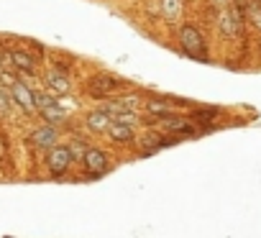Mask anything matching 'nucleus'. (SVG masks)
<instances>
[{
    "mask_svg": "<svg viewBox=\"0 0 261 238\" xmlns=\"http://www.w3.org/2000/svg\"><path fill=\"white\" fill-rule=\"evenodd\" d=\"M54 105H59L54 95H49V92H41V90H36V92H34V108H39V110H46V108H54Z\"/></svg>",
    "mask_w": 261,
    "mask_h": 238,
    "instance_id": "nucleus-15",
    "label": "nucleus"
},
{
    "mask_svg": "<svg viewBox=\"0 0 261 238\" xmlns=\"http://www.w3.org/2000/svg\"><path fill=\"white\" fill-rule=\"evenodd\" d=\"M13 108V97L3 90V87H0V113H8Z\"/></svg>",
    "mask_w": 261,
    "mask_h": 238,
    "instance_id": "nucleus-18",
    "label": "nucleus"
},
{
    "mask_svg": "<svg viewBox=\"0 0 261 238\" xmlns=\"http://www.w3.org/2000/svg\"><path fill=\"white\" fill-rule=\"evenodd\" d=\"M41 113V118L46 121V126H62L64 121H67V113L59 108V105H54V108H46V110H39Z\"/></svg>",
    "mask_w": 261,
    "mask_h": 238,
    "instance_id": "nucleus-13",
    "label": "nucleus"
},
{
    "mask_svg": "<svg viewBox=\"0 0 261 238\" xmlns=\"http://www.w3.org/2000/svg\"><path fill=\"white\" fill-rule=\"evenodd\" d=\"M11 97H13V105H21L23 110H34V92L23 82H16L11 87Z\"/></svg>",
    "mask_w": 261,
    "mask_h": 238,
    "instance_id": "nucleus-9",
    "label": "nucleus"
},
{
    "mask_svg": "<svg viewBox=\"0 0 261 238\" xmlns=\"http://www.w3.org/2000/svg\"><path fill=\"white\" fill-rule=\"evenodd\" d=\"M0 82H3L6 87H13V85H16L18 80H16V77H11V72H6V69H0Z\"/></svg>",
    "mask_w": 261,
    "mask_h": 238,
    "instance_id": "nucleus-21",
    "label": "nucleus"
},
{
    "mask_svg": "<svg viewBox=\"0 0 261 238\" xmlns=\"http://www.w3.org/2000/svg\"><path fill=\"white\" fill-rule=\"evenodd\" d=\"M82 162H85V169L92 177H97V174H102L108 169V154L102 149H87L85 156H82Z\"/></svg>",
    "mask_w": 261,
    "mask_h": 238,
    "instance_id": "nucleus-5",
    "label": "nucleus"
},
{
    "mask_svg": "<svg viewBox=\"0 0 261 238\" xmlns=\"http://www.w3.org/2000/svg\"><path fill=\"white\" fill-rule=\"evenodd\" d=\"M156 128L159 131H167V134H185V136H195L197 128L182 115H164V118H156Z\"/></svg>",
    "mask_w": 261,
    "mask_h": 238,
    "instance_id": "nucleus-3",
    "label": "nucleus"
},
{
    "mask_svg": "<svg viewBox=\"0 0 261 238\" xmlns=\"http://www.w3.org/2000/svg\"><path fill=\"white\" fill-rule=\"evenodd\" d=\"M118 90H120V82L115 77H110V74H95L87 82V95L95 97V100H105V97H110Z\"/></svg>",
    "mask_w": 261,
    "mask_h": 238,
    "instance_id": "nucleus-2",
    "label": "nucleus"
},
{
    "mask_svg": "<svg viewBox=\"0 0 261 238\" xmlns=\"http://www.w3.org/2000/svg\"><path fill=\"white\" fill-rule=\"evenodd\" d=\"M213 6H215L218 11H223V8L228 6V0H213Z\"/></svg>",
    "mask_w": 261,
    "mask_h": 238,
    "instance_id": "nucleus-22",
    "label": "nucleus"
},
{
    "mask_svg": "<svg viewBox=\"0 0 261 238\" xmlns=\"http://www.w3.org/2000/svg\"><path fill=\"white\" fill-rule=\"evenodd\" d=\"M69 149V154H72V159H82L85 156V151H87V146L85 144H80V141H74L72 146H67Z\"/></svg>",
    "mask_w": 261,
    "mask_h": 238,
    "instance_id": "nucleus-19",
    "label": "nucleus"
},
{
    "mask_svg": "<svg viewBox=\"0 0 261 238\" xmlns=\"http://www.w3.org/2000/svg\"><path fill=\"white\" fill-rule=\"evenodd\" d=\"M233 3H236V6L241 8V6H246V3H248V0H233Z\"/></svg>",
    "mask_w": 261,
    "mask_h": 238,
    "instance_id": "nucleus-23",
    "label": "nucleus"
},
{
    "mask_svg": "<svg viewBox=\"0 0 261 238\" xmlns=\"http://www.w3.org/2000/svg\"><path fill=\"white\" fill-rule=\"evenodd\" d=\"M162 13L167 21H174L182 13V0H162Z\"/></svg>",
    "mask_w": 261,
    "mask_h": 238,
    "instance_id": "nucleus-14",
    "label": "nucleus"
},
{
    "mask_svg": "<svg viewBox=\"0 0 261 238\" xmlns=\"http://www.w3.org/2000/svg\"><path fill=\"white\" fill-rule=\"evenodd\" d=\"M192 118L195 121H210V118H215V110H197L192 113Z\"/></svg>",
    "mask_w": 261,
    "mask_h": 238,
    "instance_id": "nucleus-20",
    "label": "nucleus"
},
{
    "mask_svg": "<svg viewBox=\"0 0 261 238\" xmlns=\"http://www.w3.org/2000/svg\"><path fill=\"white\" fill-rule=\"evenodd\" d=\"M46 85H49V90H54L57 95H67L69 90H72V85H69V80L62 74V72H57V69H51V72H46Z\"/></svg>",
    "mask_w": 261,
    "mask_h": 238,
    "instance_id": "nucleus-11",
    "label": "nucleus"
},
{
    "mask_svg": "<svg viewBox=\"0 0 261 238\" xmlns=\"http://www.w3.org/2000/svg\"><path fill=\"white\" fill-rule=\"evenodd\" d=\"M246 13H248V21L253 23V29L261 31V3H258V0H248V3H246Z\"/></svg>",
    "mask_w": 261,
    "mask_h": 238,
    "instance_id": "nucleus-16",
    "label": "nucleus"
},
{
    "mask_svg": "<svg viewBox=\"0 0 261 238\" xmlns=\"http://www.w3.org/2000/svg\"><path fill=\"white\" fill-rule=\"evenodd\" d=\"M149 113H154V115H159V118H164V115H169V102L167 100H149Z\"/></svg>",
    "mask_w": 261,
    "mask_h": 238,
    "instance_id": "nucleus-17",
    "label": "nucleus"
},
{
    "mask_svg": "<svg viewBox=\"0 0 261 238\" xmlns=\"http://www.w3.org/2000/svg\"><path fill=\"white\" fill-rule=\"evenodd\" d=\"M179 41H182V49L190 54V57H197V59H202L205 57V39H202V34H200V29L197 26H182L179 29Z\"/></svg>",
    "mask_w": 261,
    "mask_h": 238,
    "instance_id": "nucleus-1",
    "label": "nucleus"
},
{
    "mask_svg": "<svg viewBox=\"0 0 261 238\" xmlns=\"http://www.w3.org/2000/svg\"><path fill=\"white\" fill-rule=\"evenodd\" d=\"M108 139L110 141H115V144H130L134 141V126H128V123H118V121H113L110 126H108Z\"/></svg>",
    "mask_w": 261,
    "mask_h": 238,
    "instance_id": "nucleus-7",
    "label": "nucleus"
},
{
    "mask_svg": "<svg viewBox=\"0 0 261 238\" xmlns=\"http://www.w3.org/2000/svg\"><path fill=\"white\" fill-rule=\"evenodd\" d=\"M110 123H113V118H110L105 110H92V113H87V128H90L92 134H105Z\"/></svg>",
    "mask_w": 261,
    "mask_h": 238,
    "instance_id": "nucleus-10",
    "label": "nucleus"
},
{
    "mask_svg": "<svg viewBox=\"0 0 261 238\" xmlns=\"http://www.w3.org/2000/svg\"><path fill=\"white\" fill-rule=\"evenodd\" d=\"M31 141L39 149H51V146H57V128L54 126H41L31 134Z\"/></svg>",
    "mask_w": 261,
    "mask_h": 238,
    "instance_id": "nucleus-8",
    "label": "nucleus"
},
{
    "mask_svg": "<svg viewBox=\"0 0 261 238\" xmlns=\"http://www.w3.org/2000/svg\"><path fill=\"white\" fill-rule=\"evenodd\" d=\"M11 62H13L18 69H23V72H34V69H36V62H34V57H31L29 51H21V49L11 51Z\"/></svg>",
    "mask_w": 261,
    "mask_h": 238,
    "instance_id": "nucleus-12",
    "label": "nucleus"
},
{
    "mask_svg": "<svg viewBox=\"0 0 261 238\" xmlns=\"http://www.w3.org/2000/svg\"><path fill=\"white\" fill-rule=\"evenodd\" d=\"M69 164H72V154H69L67 146H51V149H49V154H46V167H49V172H51L54 177H62V174L69 169Z\"/></svg>",
    "mask_w": 261,
    "mask_h": 238,
    "instance_id": "nucleus-4",
    "label": "nucleus"
},
{
    "mask_svg": "<svg viewBox=\"0 0 261 238\" xmlns=\"http://www.w3.org/2000/svg\"><path fill=\"white\" fill-rule=\"evenodd\" d=\"M177 139H167V136H162V134H144L141 139H139V149L144 151V154H154V151H159V149H164V146H172Z\"/></svg>",
    "mask_w": 261,
    "mask_h": 238,
    "instance_id": "nucleus-6",
    "label": "nucleus"
}]
</instances>
